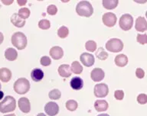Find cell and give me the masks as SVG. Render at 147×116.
Returning a JSON list of instances; mask_svg holds the SVG:
<instances>
[{"label":"cell","mask_w":147,"mask_h":116,"mask_svg":"<svg viewBox=\"0 0 147 116\" xmlns=\"http://www.w3.org/2000/svg\"><path fill=\"white\" fill-rule=\"evenodd\" d=\"M76 11L82 17H90L94 13V9L88 1H81L77 5Z\"/></svg>","instance_id":"1"},{"label":"cell","mask_w":147,"mask_h":116,"mask_svg":"<svg viewBox=\"0 0 147 116\" xmlns=\"http://www.w3.org/2000/svg\"><path fill=\"white\" fill-rule=\"evenodd\" d=\"M11 44L18 50H23L27 46V38L22 32H16L11 36Z\"/></svg>","instance_id":"2"},{"label":"cell","mask_w":147,"mask_h":116,"mask_svg":"<svg viewBox=\"0 0 147 116\" xmlns=\"http://www.w3.org/2000/svg\"><path fill=\"white\" fill-rule=\"evenodd\" d=\"M16 99L12 96H7L0 103V112L7 113V112H12V111L16 109Z\"/></svg>","instance_id":"3"},{"label":"cell","mask_w":147,"mask_h":116,"mask_svg":"<svg viewBox=\"0 0 147 116\" xmlns=\"http://www.w3.org/2000/svg\"><path fill=\"white\" fill-rule=\"evenodd\" d=\"M13 88L16 93L23 95L29 91L30 82L25 78H20L18 80H16V82L14 83Z\"/></svg>","instance_id":"4"},{"label":"cell","mask_w":147,"mask_h":116,"mask_svg":"<svg viewBox=\"0 0 147 116\" xmlns=\"http://www.w3.org/2000/svg\"><path fill=\"white\" fill-rule=\"evenodd\" d=\"M123 43L120 39L112 38L110 39L106 44L107 50L110 52H120L123 49Z\"/></svg>","instance_id":"5"},{"label":"cell","mask_w":147,"mask_h":116,"mask_svg":"<svg viewBox=\"0 0 147 116\" xmlns=\"http://www.w3.org/2000/svg\"><path fill=\"white\" fill-rule=\"evenodd\" d=\"M133 18L129 14H124L119 19V27L123 31H129L133 27Z\"/></svg>","instance_id":"6"},{"label":"cell","mask_w":147,"mask_h":116,"mask_svg":"<svg viewBox=\"0 0 147 116\" xmlns=\"http://www.w3.org/2000/svg\"><path fill=\"white\" fill-rule=\"evenodd\" d=\"M94 96L98 98H103L107 96L109 93V88L105 83H99L94 86Z\"/></svg>","instance_id":"7"},{"label":"cell","mask_w":147,"mask_h":116,"mask_svg":"<svg viewBox=\"0 0 147 116\" xmlns=\"http://www.w3.org/2000/svg\"><path fill=\"white\" fill-rule=\"evenodd\" d=\"M102 20H103V24L107 26V27H113L116 23H117V16L114 13L112 12H107L103 15L102 17Z\"/></svg>","instance_id":"8"},{"label":"cell","mask_w":147,"mask_h":116,"mask_svg":"<svg viewBox=\"0 0 147 116\" xmlns=\"http://www.w3.org/2000/svg\"><path fill=\"white\" fill-rule=\"evenodd\" d=\"M45 111L49 116H55L59 112V106L57 103L54 102H49L45 106Z\"/></svg>","instance_id":"9"},{"label":"cell","mask_w":147,"mask_h":116,"mask_svg":"<svg viewBox=\"0 0 147 116\" xmlns=\"http://www.w3.org/2000/svg\"><path fill=\"white\" fill-rule=\"evenodd\" d=\"M80 60L81 63L84 66H87V67L93 66L94 64V61H95L94 56L89 54V53H83L82 54L80 55Z\"/></svg>","instance_id":"10"},{"label":"cell","mask_w":147,"mask_h":116,"mask_svg":"<svg viewBox=\"0 0 147 116\" xmlns=\"http://www.w3.org/2000/svg\"><path fill=\"white\" fill-rule=\"evenodd\" d=\"M18 108L24 113H28L31 111V105L28 99L22 97L18 99Z\"/></svg>","instance_id":"11"},{"label":"cell","mask_w":147,"mask_h":116,"mask_svg":"<svg viewBox=\"0 0 147 116\" xmlns=\"http://www.w3.org/2000/svg\"><path fill=\"white\" fill-rule=\"evenodd\" d=\"M105 76V73L101 68H95L90 73V77L94 82H100Z\"/></svg>","instance_id":"12"},{"label":"cell","mask_w":147,"mask_h":116,"mask_svg":"<svg viewBox=\"0 0 147 116\" xmlns=\"http://www.w3.org/2000/svg\"><path fill=\"white\" fill-rule=\"evenodd\" d=\"M135 28L137 32H143L147 30V21L146 18L143 17H138L136 21Z\"/></svg>","instance_id":"13"},{"label":"cell","mask_w":147,"mask_h":116,"mask_svg":"<svg viewBox=\"0 0 147 116\" xmlns=\"http://www.w3.org/2000/svg\"><path fill=\"white\" fill-rule=\"evenodd\" d=\"M64 55V51L61 47L59 46H55L51 48L50 50V56L54 60H60L61 59Z\"/></svg>","instance_id":"14"},{"label":"cell","mask_w":147,"mask_h":116,"mask_svg":"<svg viewBox=\"0 0 147 116\" xmlns=\"http://www.w3.org/2000/svg\"><path fill=\"white\" fill-rule=\"evenodd\" d=\"M58 73L61 77L67 78L71 76V73H72L71 66L67 64H62L58 68Z\"/></svg>","instance_id":"15"},{"label":"cell","mask_w":147,"mask_h":116,"mask_svg":"<svg viewBox=\"0 0 147 116\" xmlns=\"http://www.w3.org/2000/svg\"><path fill=\"white\" fill-rule=\"evenodd\" d=\"M70 85H71V88L74 90H80L83 88V86H84V81L81 78L78 77V76H76V77H74L72 80H71V82H70Z\"/></svg>","instance_id":"16"},{"label":"cell","mask_w":147,"mask_h":116,"mask_svg":"<svg viewBox=\"0 0 147 116\" xmlns=\"http://www.w3.org/2000/svg\"><path fill=\"white\" fill-rule=\"evenodd\" d=\"M11 78V72L8 68L0 69V80L3 82H9Z\"/></svg>","instance_id":"17"},{"label":"cell","mask_w":147,"mask_h":116,"mask_svg":"<svg viewBox=\"0 0 147 116\" xmlns=\"http://www.w3.org/2000/svg\"><path fill=\"white\" fill-rule=\"evenodd\" d=\"M11 22L12 23V25L14 26H16L17 27H22L24 25H25V20L21 18L18 16V13L13 14L11 17Z\"/></svg>","instance_id":"18"},{"label":"cell","mask_w":147,"mask_h":116,"mask_svg":"<svg viewBox=\"0 0 147 116\" xmlns=\"http://www.w3.org/2000/svg\"><path fill=\"white\" fill-rule=\"evenodd\" d=\"M31 77L34 82H40L44 77V72L39 68L34 69L31 73Z\"/></svg>","instance_id":"19"},{"label":"cell","mask_w":147,"mask_h":116,"mask_svg":"<svg viewBox=\"0 0 147 116\" xmlns=\"http://www.w3.org/2000/svg\"><path fill=\"white\" fill-rule=\"evenodd\" d=\"M5 57L8 60L13 61V60H16L17 59V57H18V53H17L16 50H15L14 48H9L8 49H6V50L5 51Z\"/></svg>","instance_id":"20"},{"label":"cell","mask_w":147,"mask_h":116,"mask_svg":"<svg viewBox=\"0 0 147 116\" xmlns=\"http://www.w3.org/2000/svg\"><path fill=\"white\" fill-rule=\"evenodd\" d=\"M114 62L117 66L123 67L128 64V58H127L126 55L119 54L115 57Z\"/></svg>","instance_id":"21"},{"label":"cell","mask_w":147,"mask_h":116,"mask_svg":"<svg viewBox=\"0 0 147 116\" xmlns=\"http://www.w3.org/2000/svg\"><path fill=\"white\" fill-rule=\"evenodd\" d=\"M108 103L105 100H96L94 103V108L97 112H104L108 109Z\"/></svg>","instance_id":"22"},{"label":"cell","mask_w":147,"mask_h":116,"mask_svg":"<svg viewBox=\"0 0 147 116\" xmlns=\"http://www.w3.org/2000/svg\"><path fill=\"white\" fill-rule=\"evenodd\" d=\"M119 3L118 0H104L103 1V6L106 9H113L117 6Z\"/></svg>","instance_id":"23"},{"label":"cell","mask_w":147,"mask_h":116,"mask_svg":"<svg viewBox=\"0 0 147 116\" xmlns=\"http://www.w3.org/2000/svg\"><path fill=\"white\" fill-rule=\"evenodd\" d=\"M71 69L72 73H76V74H80L83 71V66L78 61H74L71 64Z\"/></svg>","instance_id":"24"},{"label":"cell","mask_w":147,"mask_h":116,"mask_svg":"<svg viewBox=\"0 0 147 116\" xmlns=\"http://www.w3.org/2000/svg\"><path fill=\"white\" fill-rule=\"evenodd\" d=\"M96 56L99 60H105L107 59L108 54L105 51L103 48H99L97 51L96 52Z\"/></svg>","instance_id":"25"},{"label":"cell","mask_w":147,"mask_h":116,"mask_svg":"<svg viewBox=\"0 0 147 116\" xmlns=\"http://www.w3.org/2000/svg\"><path fill=\"white\" fill-rule=\"evenodd\" d=\"M61 92L57 89H52V90L49 93V94H48L49 98H50L51 99H52V100H57V99H59L61 98Z\"/></svg>","instance_id":"26"},{"label":"cell","mask_w":147,"mask_h":116,"mask_svg":"<svg viewBox=\"0 0 147 116\" xmlns=\"http://www.w3.org/2000/svg\"><path fill=\"white\" fill-rule=\"evenodd\" d=\"M69 34V29L65 26H61L57 31V35L61 38H65Z\"/></svg>","instance_id":"27"},{"label":"cell","mask_w":147,"mask_h":116,"mask_svg":"<svg viewBox=\"0 0 147 116\" xmlns=\"http://www.w3.org/2000/svg\"><path fill=\"white\" fill-rule=\"evenodd\" d=\"M18 15L21 18H22V19L25 20L26 18H28L29 17L30 10L28 9V8H22L21 9H19Z\"/></svg>","instance_id":"28"},{"label":"cell","mask_w":147,"mask_h":116,"mask_svg":"<svg viewBox=\"0 0 147 116\" xmlns=\"http://www.w3.org/2000/svg\"><path fill=\"white\" fill-rule=\"evenodd\" d=\"M85 48L89 52H94L96 49V44L94 41H87L85 44Z\"/></svg>","instance_id":"29"},{"label":"cell","mask_w":147,"mask_h":116,"mask_svg":"<svg viewBox=\"0 0 147 116\" xmlns=\"http://www.w3.org/2000/svg\"><path fill=\"white\" fill-rule=\"evenodd\" d=\"M67 109L71 112H74L78 108V103L74 100H68L66 103Z\"/></svg>","instance_id":"30"},{"label":"cell","mask_w":147,"mask_h":116,"mask_svg":"<svg viewBox=\"0 0 147 116\" xmlns=\"http://www.w3.org/2000/svg\"><path fill=\"white\" fill-rule=\"evenodd\" d=\"M38 27L43 30L48 29L51 27L50 21L47 19H42L38 22Z\"/></svg>","instance_id":"31"},{"label":"cell","mask_w":147,"mask_h":116,"mask_svg":"<svg viewBox=\"0 0 147 116\" xmlns=\"http://www.w3.org/2000/svg\"><path fill=\"white\" fill-rule=\"evenodd\" d=\"M136 41L140 44H147V34H138L136 37Z\"/></svg>","instance_id":"32"},{"label":"cell","mask_w":147,"mask_h":116,"mask_svg":"<svg viewBox=\"0 0 147 116\" xmlns=\"http://www.w3.org/2000/svg\"><path fill=\"white\" fill-rule=\"evenodd\" d=\"M40 63L42 66H48L51 64V60L50 59V57H47V56H44L41 58Z\"/></svg>","instance_id":"33"},{"label":"cell","mask_w":147,"mask_h":116,"mask_svg":"<svg viewBox=\"0 0 147 116\" xmlns=\"http://www.w3.org/2000/svg\"><path fill=\"white\" fill-rule=\"evenodd\" d=\"M47 12L50 15H55L57 12V8L55 6V5H51L47 8Z\"/></svg>","instance_id":"34"},{"label":"cell","mask_w":147,"mask_h":116,"mask_svg":"<svg viewBox=\"0 0 147 116\" xmlns=\"http://www.w3.org/2000/svg\"><path fill=\"white\" fill-rule=\"evenodd\" d=\"M137 102L138 103H140L141 105H144L146 103H147V96L146 94H140L137 96Z\"/></svg>","instance_id":"35"},{"label":"cell","mask_w":147,"mask_h":116,"mask_svg":"<svg viewBox=\"0 0 147 116\" xmlns=\"http://www.w3.org/2000/svg\"><path fill=\"white\" fill-rule=\"evenodd\" d=\"M114 97L117 100H122L124 97V93L122 90H117L114 93Z\"/></svg>","instance_id":"36"},{"label":"cell","mask_w":147,"mask_h":116,"mask_svg":"<svg viewBox=\"0 0 147 116\" xmlns=\"http://www.w3.org/2000/svg\"><path fill=\"white\" fill-rule=\"evenodd\" d=\"M136 77L139 78V79H142L145 76L144 70L141 68H137L136 69Z\"/></svg>","instance_id":"37"},{"label":"cell","mask_w":147,"mask_h":116,"mask_svg":"<svg viewBox=\"0 0 147 116\" xmlns=\"http://www.w3.org/2000/svg\"><path fill=\"white\" fill-rule=\"evenodd\" d=\"M17 2H18V4L19 5L22 6V5H25L26 4L27 1H26V0H18Z\"/></svg>","instance_id":"38"},{"label":"cell","mask_w":147,"mask_h":116,"mask_svg":"<svg viewBox=\"0 0 147 116\" xmlns=\"http://www.w3.org/2000/svg\"><path fill=\"white\" fill-rule=\"evenodd\" d=\"M2 3H4L5 5H10L11 4V3H13V0H11V1H4V0H3V1H2Z\"/></svg>","instance_id":"39"},{"label":"cell","mask_w":147,"mask_h":116,"mask_svg":"<svg viewBox=\"0 0 147 116\" xmlns=\"http://www.w3.org/2000/svg\"><path fill=\"white\" fill-rule=\"evenodd\" d=\"M3 40H4V36H3L2 32H0V44L3 42Z\"/></svg>","instance_id":"40"},{"label":"cell","mask_w":147,"mask_h":116,"mask_svg":"<svg viewBox=\"0 0 147 116\" xmlns=\"http://www.w3.org/2000/svg\"><path fill=\"white\" fill-rule=\"evenodd\" d=\"M3 97H4V93L0 90V100H2Z\"/></svg>","instance_id":"41"},{"label":"cell","mask_w":147,"mask_h":116,"mask_svg":"<svg viewBox=\"0 0 147 116\" xmlns=\"http://www.w3.org/2000/svg\"><path fill=\"white\" fill-rule=\"evenodd\" d=\"M97 116H110L108 114H100V115H98Z\"/></svg>","instance_id":"42"},{"label":"cell","mask_w":147,"mask_h":116,"mask_svg":"<svg viewBox=\"0 0 147 116\" xmlns=\"http://www.w3.org/2000/svg\"><path fill=\"white\" fill-rule=\"evenodd\" d=\"M36 116H46V115L45 114H43V113H39V114L37 115Z\"/></svg>","instance_id":"43"},{"label":"cell","mask_w":147,"mask_h":116,"mask_svg":"<svg viewBox=\"0 0 147 116\" xmlns=\"http://www.w3.org/2000/svg\"><path fill=\"white\" fill-rule=\"evenodd\" d=\"M4 116H16L15 114H10V115H4Z\"/></svg>","instance_id":"44"},{"label":"cell","mask_w":147,"mask_h":116,"mask_svg":"<svg viewBox=\"0 0 147 116\" xmlns=\"http://www.w3.org/2000/svg\"><path fill=\"white\" fill-rule=\"evenodd\" d=\"M146 18H147V11H146Z\"/></svg>","instance_id":"45"},{"label":"cell","mask_w":147,"mask_h":116,"mask_svg":"<svg viewBox=\"0 0 147 116\" xmlns=\"http://www.w3.org/2000/svg\"><path fill=\"white\" fill-rule=\"evenodd\" d=\"M0 89H1V84H0Z\"/></svg>","instance_id":"46"}]
</instances>
